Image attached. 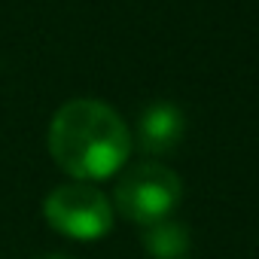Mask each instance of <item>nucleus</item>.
Wrapping results in <instances>:
<instances>
[{
	"label": "nucleus",
	"mask_w": 259,
	"mask_h": 259,
	"mask_svg": "<svg viewBox=\"0 0 259 259\" xmlns=\"http://www.w3.org/2000/svg\"><path fill=\"white\" fill-rule=\"evenodd\" d=\"M132 150L122 116L95 98L67 101L49 125V153L61 171L76 180L113 177Z\"/></svg>",
	"instance_id": "nucleus-1"
},
{
	"label": "nucleus",
	"mask_w": 259,
	"mask_h": 259,
	"mask_svg": "<svg viewBox=\"0 0 259 259\" xmlns=\"http://www.w3.org/2000/svg\"><path fill=\"white\" fill-rule=\"evenodd\" d=\"M43 213L55 232L73 241H98L113 229L110 198L85 180H73L52 189L43 201Z\"/></svg>",
	"instance_id": "nucleus-2"
},
{
	"label": "nucleus",
	"mask_w": 259,
	"mask_h": 259,
	"mask_svg": "<svg viewBox=\"0 0 259 259\" xmlns=\"http://www.w3.org/2000/svg\"><path fill=\"white\" fill-rule=\"evenodd\" d=\"M180 177L159 162H141L128 168L116 183V207L128 220L144 226L168 220V213L180 204Z\"/></svg>",
	"instance_id": "nucleus-3"
},
{
	"label": "nucleus",
	"mask_w": 259,
	"mask_h": 259,
	"mask_svg": "<svg viewBox=\"0 0 259 259\" xmlns=\"http://www.w3.org/2000/svg\"><path fill=\"white\" fill-rule=\"evenodd\" d=\"M186 135V119L180 113V107L168 104V101H159V104H150L144 113H141V125H138V138H141V147L150 150V153H171Z\"/></svg>",
	"instance_id": "nucleus-4"
},
{
	"label": "nucleus",
	"mask_w": 259,
	"mask_h": 259,
	"mask_svg": "<svg viewBox=\"0 0 259 259\" xmlns=\"http://www.w3.org/2000/svg\"><path fill=\"white\" fill-rule=\"evenodd\" d=\"M144 247L153 259H186L189 253V229L174 220H159L144 235Z\"/></svg>",
	"instance_id": "nucleus-5"
},
{
	"label": "nucleus",
	"mask_w": 259,
	"mask_h": 259,
	"mask_svg": "<svg viewBox=\"0 0 259 259\" xmlns=\"http://www.w3.org/2000/svg\"><path fill=\"white\" fill-rule=\"evenodd\" d=\"M43 259H67V256H43Z\"/></svg>",
	"instance_id": "nucleus-6"
}]
</instances>
